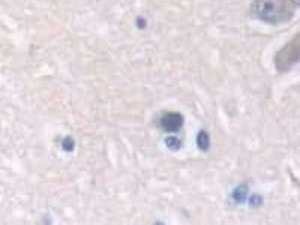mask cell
Here are the masks:
<instances>
[{"instance_id": "obj_1", "label": "cell", "mask_w": 300, "mask_h": 225, "mask_svg": "<svg viewBox=\"0 0 300 225\" xmlns=\"http://www.w3.org/2000/svg\"><path fill=\"white\" fill-rule=\"evenodd\" d=\"M300 0H254L252 15L269 24H281L293 18Z\"/></svg>"}, {"instance_id": "obj_3", "label": "cell", "mask_w": 300, "mask_h": 225, "mask_svg": "<svg viewBox=\"0 0 300 225\" xmlns=\"http://www.w3.org/2000/svg\"><path fill=\"white\" fill-rule=\"evenodd\" d=\"M182 123H183V117H182L180 114H177V112H168V114H165V116L161 119L162 128H164L165 131H168V132L177 131V129L182 126Z\"/></svg>"}, {"instance_id": "obj_2", "label": "cell", "mask_w": 300, "mask_h": 225, "mask_svg": "<svg viewBox=\"0 0 300 225\" xmlns=\"http://www.w3.org/2000/svg\"><path fill=\"white\" fill-rule=\"evenodd\" d=\"M300 62V32L293 36L276 54H275V68L279 72L290 71L294 65Z\"/></svg>"}]
</instances>
